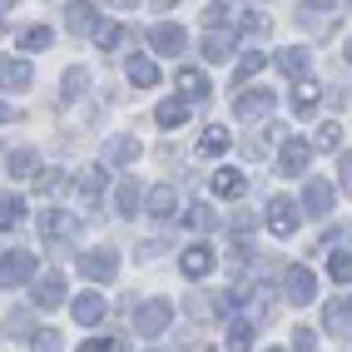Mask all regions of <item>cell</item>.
<instances>
[{
    "mask_svg": "<svg viewBox=\"0 0 352 352\" xmlns=\"http://www.w3.org/2000/svg\"><path fill=\"white\" fill-rule=\"evenodd\" d=\"M65 302V278L60 273H45L35 283V308H60Z\"/></svg>",
    "mask_w": 352,
    "mask_h": 352,
    "instance_id": "cell-11",
    "label": "cell"
},
{
    "mask_svg": "<svg viewBox=\"0 0 352 352\" xmlns=\"http://www.w3.org/2000/svg\"><path fill=\"white\" fill-rule=\"evenodd\" d=\"M347 65H352V40H347Z\"/></svg>",
    "mask_w": 352,
    "mask_h": 352,
    "instance_id": "cell-45",
    "label": "cell"
},
{
    "mask_svg": "<svg viewBox=\"0 0 352 352\" xmlns=\"http://www.w3.org/2000/svg\"><path fill=\"white\" fill-rule=\"evenodd\" d=\"M35 164H40V159H35L30 149H20V154H10V169H6V174H10V179H30Z\"/></svg>",
    "mask_w": 352,
    "mask_h": 352,
    "instance_id": "cell-31",
    "label": "cell"
},
{
    "mask_svg": "<svg viewBox=\"0 0 352 352\" xmlns=\"http://www.w3.org/2000/svg\"><path fill=\"white\" fill-rule=\"evenodd\" d=\"M35 189H40V194H50V199H55V194L65 189V174H60V169H55V174H40V179H35Z\"/></svg>",
    "mask_w": 352,
    "mask_h": 352,
    "instance_id": "cell-37",
    "label": "cell"
},
{
    "mask_svg": "<svg viewBox=\"0 0 352 352\" xmlns=\"http://www.w3.org/2000/svg\"><path fill=\"white\" fill-rule=\"evenodd\" d=\"M35 278V253H6L0 258V288H25Z\"/></svg>",
    "mask_w": 352,
    "mask_h": 352,
    "instance_id": "cell-3",
    "label": "cell"
},
{
    "mask_svg": "<svg viewBox=\"0 0 352 352\" xmlns=\"http://www.w3.org/2000/svg\"><path fill=\"white\" fill-rule=\"evenodd\" d=\"M124 40H134V30L114 25V20H95V45L100 50H114V45H124Z\"/></svg>",
    "mask_w": 352,
    "mask_h": 352,
    "instance_id": "cell-17",
    "label": "cell"
},
{
    "mask_svg": "<svg viewBox=\"0 0 352 352\" xmlns=\"http://www.w3.org/2000/svg\"><path fill=\"white\" fill-rule=\"evenodd\" d=\"M283 293L298 302V308H308L313 293H318V288H313V273H308V268H288V288H283Z\"/></svg>",
    "mask_w": 352,
    "mask_h": 352,
    "instance_id": "cell-12",
    "label": "cell"
},
{
    "mask_svg": "<svg viewBox=\"0 0 352 352\" xmlns=\"http://www.w3.org/2000/svg\"><path fill=\"white\" fill-rule=\"evenodd\" d=\"M228 55H233V30H228V25L208 30V35H204V60H208V65H223Z\"/></svg>",
    "mask_w": 352,
    "mask_h": 352,
    "instance_id": "cell-9",
    "label": "cell"
},
{
    "mask_svg": "<svg viewBox=\"0 0 352 352\" xmlns=\"http://www.w3.org/2000/svg\"><path fill=\"white\" fill-rule=\"evenodd\" d=\"M85 85H89V69H65V100H80L85 95Z\"/></svg>",
    "mask_w": 352,
    "mask_h": 352,
    "instance_id": "cell-32",
    "label": "cell"
},
{
    "mask_svg": "<svg viewBox=\"0 0 352 352\" xmlns=\"http://www.w3.org/2000/svg\"><path fill=\"white\" fill-rule=\"evenodd\" d=\"M10 120H15V109H10L6 100H0V124H10Z\"/></svg>",
    "mask_w": 352,
    "mask_h": 352,
    "instance_id": "cell-44",
    "label": "cell"
},
{
    "mask_svg": "<svg viewBox=\"0 0 352 352\" xmlns=\"http://www.w3.org/2000/svg\"><path fill=\"white\" fill-rule=\"evenodd\" d=\"M179 268H184V278H204V273H214V248H208V243L184 248V253H179Z\"/></svg>",
    "mask_w": 352,
    "mask_h": 352,
    "instance_id": "cell-6",
    "label": "cell"
},
{
    "mask_svg": "<svg viewBox=\"0 0 352 352\" xmlns=\"http://www.w3.org/2000/svg\"><path fill=\"white\" fill-rule=\"evenodd\" d=\"M129 80H134L139 89H154V85H159V65H154L149 55H134V60H129Z\"/></svg>",
    "mask_w": 352,
    "mask_h": 352,
    "instance_id": "cell-20",
    "label": "cell"
},
{
    "mask_svg": "<svg viewBox=\"0 0 352 352\" xmlns=\"http://www.w3.org/2000/svg\"><path fill=\"white\" fill-rule=\"evenodd\" d=\"M298 208L302 204H293V199H273L268 204V228H273V239H293V233H298Z\"/></svg>",
    "mask_w": 352,
    "mask_h": 352,
    "instance_id": "cell-4",
    "label": "cell"
},
{
    "mask_svg": "<svg viewBox=\"0 0 352 352\" xmlns=\"http://www.w3.org/2000/svg\"><path fill=\"white\" fill-rule=\"evenodd\" d=\"M114 199H120V214H124V219H134V214H139V204H144L139 184H120V194H114Z\"/></svg>",
    "mask_w": 352,
    "mask_h": 352,
    "instance_id": "cell-28",
    "label": "cell"
},
{
    "mask_svg": "<svg viewBox=\"0 0 352 352\" xmlns=\"http://www.w3.org/2000/svg\"><path fill=\"white\" fill-rule=\"evenodd\" d=\"M308 159H313V144H302V139H288L283 154H278L283 174H302V169H308Z\"/></svg>",
    "mask_w": 352,
    "mask_h": 352,
    "instance_id": "cell-13",
    "label": "cell"
},
{
    "mask_svg": "<svg viewBox=\"0 0 352 352\" xmlns=\"http://www.w3.org/2000/svg\"><path fill=\"white\" fill-rule=\"evenodd\" d=\"M293 352H318V338H313V327H293Z\"/></svg>",
    "mask_w": 352,
    "mask_h": 352,
    "instance_id": "cell-38",
    "label": "cell"
},
{
    "mask_svg": "<svg viewBox=\"0 0 352 352\" xmlns=\"http://www.w3.org/2000/svg\"><path fill=\"white\" fill-rule=\"evenodd\" d=\"M318 100H322V89H318L313 80H298V85H293V114H302V120H308V114L318 109Z\"/></svg>",
    "mask_w": 352,
    "mask_h": 352,
    "instance_id": "cell-16",
    "label": "cell"
},
{
    "mask_svg": "<svg viewBox=\"0 0 352 352\" xmlns=\"http://www.w3.org/2000/svg\"><path fill=\"white\" fill-rule=\"evenodd\" d=\"M40 233L45 239H65V233H75V219H69L65 208H50V214L40 219Z\"/></svg>",
    "mask_w": 352,
    "mask_h": 352,
    "instance_id": "cell-21",
    "label": "cell"
},
{
    "mask_svg": "<svg viewBox=\"0 0 352 352\" xmlns=\"http://www.w3.org/2000/svg\"><path fill=\"white\" fill-rule=\"evenodd\" d=\"M100 318H104V298H100V293H80V298H75V322H80V327H95Z\"/></svg>",
    "mask_w": 352,
    "mask_h": 352,
    "instance_id": "cell-15",
    "label": "cell"
},
{
    "mask_svg": "<svg viewBox=\"0 0 352 352\" xmlns=\"http://www.w3.org/2000/svg\"><path fill=\"white\" fill-rule=\"evenodd\" d=\"M253 333H258V327H253L248 318H233V322H228V352H248V347H253Z\"/></svg>",
    "mask_w": 352,
    "mask_h": 352,
    "instance_id": "cell-22",
    "label": "cell"
},
{
    "mask_svg": "<svg viewBox=\"0 0 352 352\" xmlns=\"http://www.w3.org/2000/svg\"><path fill=\"white\" fill-rule=\"evenodd\" d=\"M80 273L89 278V283H114V273H120V253L114 248H95L80 258Z\"/></svg>",
    "mask_w": 352,
    "mask_h": 352,
    "instance_id": "cell-2",
    "label": "cell"
},
{
    "mask_svg": "<svg viewBox=\"0 0 352 352\" xmlns=\"http://www.w3.org/2000/svg\"><path fill=\"white\" fill-rule=\"evenodd\" d=\"M322 322H327V333H338V338H347V333H352V302H327V313H322Z\"/></svg>",
    "mask_w": 352,
    "mask_h": 352,
    "instance_id": "cell-19",
    "label": "cell"
},
{
    "mask_svg": "<svg viewBox=\"0 0 352 352\" xmlns=\"http://www.w3.org/2000/svg\"><path fill=\"white\" fill-rule=\"evenodd\" d=\"M179 89H184V100H204L208 95V80L199 75V69H179Z\"/></svg>",
    "mask_w": 352,
    "mask_h": 352,
    "instance_id": "cell-25",
    "label": "cell"
},
{
    "mask_svg": "<svg viewBox=\"0 0 352 352\" xmlns=\"http://www.w3.org/2000/svg\"><path fill=\"white\" fill-rule=\"evenodd\" d=\"M80 352H120V342L114 338H89V342H80Z\"/></svg>",
    "mask_w": 352,
    "mask_h": 352,
    "instance_id": "cell-40",
    "label": "cell"
},
{
    "mask_svg": "<svg viewBox=\"0 0 352 352\" xmlns=\"http://www.w3.org/2000/svg\"><path fill=\"white\" fill-rule=\"evenodd\" d=\"M278 69H283V75H302V69H308V50H283L278 55Z\"/></svg>",
    "mask_w": 352,
    "mask_h": 352,
    "instance_id": "cell-34",
    "label": "cell"
},
{
    "mask_svg": "<svg viewBox=\"0 0 352 352\" xmlns=\"http://www.w3.org/2000/svg\"><path fill=\"white\" fill-rule=\"evenodd\" d=\"M268 109H273V95H268V89H248V95L233 100V114H239V120H263Z\"/></svg>",
    "mask_w": 352,
    "mask_h": 352,
    "instance_id": "cell-7",
    "label": "cell"
},
{
    "mask_svg": "<svg viewBox=\"0 0 352 352\" xmlns=\"http://www.w3.org/2000/svg\"><path fill=\"white\" fill-rule=\"evenodd\" d=\"M338 174H342V184L352 189V154H342V164H338Z\"/></svg>",
    "mask_w": 352,
    "mask_h": 352,
    "instance_id": "cell-43",
    "label": "cell"
},
{
    "mask_svg": "<svg viewBox=\"0 0 352 352\" xmlns=\"http://www.w3.org/2000/svg\"><path fill=\"white\" fill-rule=\"evenodd\" d=\"M302 208H308L313 219H322L327 208H333V184H327V179H308V189H302Z\"/></svg>",
    "mask_w": 352,
    "mask_h": 352,
    "instance_id": "cell-8",
    "label": "cell"
},
{
    "mask_svg": "<svg viewBox=\"0 0 352 352\" xmlns=\"http://www.w3.org/2000/svg\"><path fill=\"white\" fill-rule=\"evenodd\" d=\"M50 40H55V30H50V25H30L25 35H20V50H45Z\"/></svg>",
    "mask_w": 352,
    "mask_h": 352,
    "instance_id": "cell-30",
    "label": "cell"
},
{
    "mask_svg": "<svg viewBox=\"0 0 352 352\" xmlns=\"http://www.w3.org/2000/svg\"><path fill=\"white\" fill-rule=\"evenodd\" d=\"M223 149H228V129L208 124V129H204V139H199V154H204V159H214V154H223Z\"/></svg>",
    "mask_w": 352,
    "mask_h": 352,
    "instance_id": "cell-24",
    "label": "cell"
},
{
    "mask_svg": "<svg viewBox=\"0 0 352 352\" xmlns=\"http://www.w3.org/2000/svg\"><path fill=\"white\" fill-rule=\"evenodd\" d=\"M338 144H342V129H338L333 120H327V124L313 134V149H338Z\"/></svg>",
    "mask_w": 352,
    "mask_h": 352,
    "instance_id": "cell-35",
    "label": "cell"
},
{
    "mask_svg": "<svg viewBox=\"0 0 352 352\" xmlns=\"http://www.w3.org/2000/svg\"><path fill=\"white\" fill-rule=\"evenodd\" d=\"M189 223H194V228H208V223H214V214H208V204H194V208H189Z\"/></svg>",
    "mask_w": 352,
    "mask_h": 352,
    "instance_id": "cell-41",
    "label": "cell"
},
{
    "mask_svg": "<svg viewBox=\"0 0 352 352\" xmlns=\"http://www.w3.org/2000/svg\"><path fill=\"white\" fill-rule=\"evenodd\" d=\"M248 189V174L243 169H214V194L219 199H239Z\"/></svg>",
    "mask_w": 352,
    "mask_h": 352,
    "instance_id": "cell-14",
    "label": "cell"
},
{
    "mask_svg": "<svg viewBox=\"0 0 352 352\" xmlns=\"http://www.w3.org/2000/svg\"><path fill=\"white\" fill-rule=\"evenodd\" d=\"M30 80H35V69L25 60H0V85L15 89V85H30Z\"/></svg>",
    "mask_w": 352,
    "mask_h": 352,
    "instance_id": "cell-23",
    "label": "cell"
},
{
    "mask_svg": "<svg viewBox=\"0 0 352 352\" xmlns=\"http://www.w3.org/2000/svg\"><path fill=\"white\" fill-rule=\"evenodd\" d=\"M327 273H333V283H352V258L347 253H327Z\"/></svg>",
    "mask_w": 352,
    "mask_h": 352,
    "instance_id": "cell-33",
    "label": "cell"
},
{
    "mask_svg": "<svg viewBox=\"0 0 352 352\" xmlns=\"http://www.w3.org/2000/svg\"><path fill=\"white\" fill-rule=\"evenodd\" d=\"M154 120H159L164 129H179L184 120H189V100H159V109H154Z\"/></svg>",
    "mask_w": 352,
    "mask_h": 352,
    "instance_id": "cell-18",
    "label": "cell"
},
{
    "mask_svg": "<svg viewBox=\"0 0 352 352\" xmlns=\"http://www.w3.org/2000/svg\"><path fill=\"white\" fill-rule=\"evenodd\" d=\"M169 322H174V302H164V298H149L144 308L134 313V327H139L144 338H159V333H164Z\"/></svg>",
    "mask_w": 352,
    "mask_h": 352,
    "instance_id": "cell-1",
    "label": "cell"
},
{
    "mask_svg": "<svg viewBox=\"0 0 352 352\" xmlns=\"http://www.w3.org/2000/svg\"><path fill=\"white\" fill-rule=\"evenodd\" d=\"M35 352H60V333H55V327H40V333H35Z\"/></svg>",
    "mask_w": 352,
    "mask_h": 352,
    "instance_id": "cell-39",
    "label": "cell"
},
{
    "mask_svg": "<svg viewBox=\"0 0 352 352\" xmlns=\"http://www.w3.org/2000/svg\"><path fill=\"white\" fill-rule=\"evenodd\" d=\"M149 45H154L159 55H184L189 35H184V25H169V20H164V25H154V30H149Z\"/></svg>",
    "mask_w": 352,
    "mask_h": 352,
    "instance_id": "cell-5",
    "label": "cell"
},
{
    "mask_svg": "<svg viewBox=\"0 0 352 352\" xmlns=\"http://www.w3.org/2000/svg\"><path fill=\"white\" fill-rule=\"evenodd\" d=\"M20 214H25V204H20L15 194H0V233H6L10 223H20Z\"/></svg>",
    "mask_w": 352,
    "mask_h": 352,
    "instance_id": "cell-29",
    "label": "cell"
},
{
    "mask_svg": "<svg viewBox=\"0 0 352 352\" xmlns=\"http://www.w3.org/2000/svg\"><path fill=\"white\" fill-rule=\"evenodd\" d=\"M263 65H268V60H263V50H248V55L239 60V85H243V80H253Z\"/></svg>",
    "mask_w": 352,
    "mask_h": 352,
    "instance_id": "cell-36",
    "label": "cell"
},
{
    "mask_svg": "<svg viewBox=\"0 0 352 352\" xmlns=\"http://www.w3.org/2000/svg\"><path fill=\"white\" fill-rule=\"evenodd\" d=\"M139 159V139H129V134H120L109 144V164H134Z\"/></svg>",
    "mask_w": 352,
    "mask_h": 352,
    "instance_id": "cell-27",
    "label": "cell"
},
{
    "mask_svg": "<svg viewBox=\"0 0 352 352\" xmlns=\"http://www.w3.org/2000/svg\"><path fill=\"white\" fill-rule=\"evenodd\" d=\"M25 322H30V313H25V308H15V313H10V327H15V333H30Z\"/></svg>",
    "mask_w": 352,
    "mask_h": 352,
    "instance_id": "cell-42",
    "label": "cell"
},
{
    "mask_svg": "<svg viewBox=\"0 0 352 352\" xmlns=\"http://www.w3.org/2000/svg\"><path fill=\"white\" fill-rule=\"evenodd\" d=\"M144 204H149V214H154V219H174L179 208H184V204H179V194L169 189V184H159V189H149V194H144Z\"/></svg>",
    "mask_w": 352,
    "mask_h": 352,
    "instance_id": "cell-10",
    "label": "cell"
},
{
    "mask_svg": "<svg viewBox=\"0 0 352 352\" xmlns=\"http://www.w3.org/2000/svg\"><path fill=\"white\" fill-rule=\"evenodd\" d=\"M104 184H109V174L95 164V169H85V174H80V194H85V199H100V194H104Z\"/></svg>",
    "mask_w": 352,
    "mask_h": 352,
    "instance_id": "cell-26",
    "label": "cell"
}]
</instances>
